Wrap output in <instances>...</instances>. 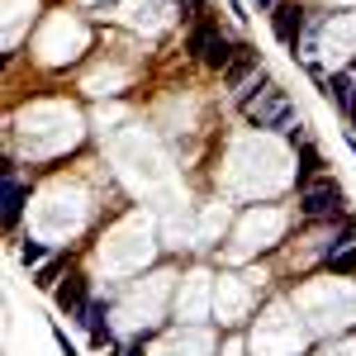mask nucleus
Returning <instances> with one entry per match:
<instances>
[{
    "label": "nucleus",
    "instance_id": "1a4fd4ad",
    "mask_svg": "<svg viewBox=\"0 0 356 356\" xmlns=\"http://www.w3.org/2000/svg\"><path fill=\"white\" fill-rule=\"evenodd\" d=\"M318 171H323V157H318V147H309V143H304V147H300V171H295V181H300V191H304V186H314V181H318Z\"/></svg>",
    "mask_w": 356,
    "mask_h": 356
},
{
    "label": "nucleus",
    "instance_id": "7ed1b4c3",
    "mask_svg": "<svg viewBox=\"0 0 356 356\" xmlns=\"http://www.w3.org/2000/svg\"><path fill=\"white\" fill-rule=\"evenodd\" d=\"M271 24H275V38L295 53V48H300V33H304V10L300 5H275Z\"/></svg>",
    "mask_w": 356,
    "mask_h": 356
},
{
    "label": "nucleus",
    "instance_id": "39448f33",
    "mask_svg": "<svg viewBox=\"0 0 356 356\" xmlns=\"http://www.w3.org/2000/svg\"><path fill=\"white\" fill-rule=\"evenodd\" d=\"M57 309H62V314H72V318L81 323V314L90 309V300H86V280H81V275H72V280H67V285L57 290Z\"/></svg>",
    "mask_w": 356,
    "mask_h": 356
},
{
    "label": "nucleus",
    "instance_id": "0eeeda50",
    "mask_svg": "<svg viewBox=\"0 0 356 356\" xmlns=\"http://www.w3.org/2000/svg\"><path fill=\"white\" fill-rule=\"evenodd\" d=\"M24 200H29V191L15 181V171L5 166V228H15V223H19V214H24Z\"/></svg>",
    "mask_w": 356,
    "mask_h": 356
},
{
    "label": "nucleus",
    "instance_id": "423d86ee",
    "mask_svg": "<svg viewBox=\"0 0 356 356\" xmlns=\"http://www.w3.org/2000/svg\"><path fill=\"white\" fill-rule=\"evenodd\" d=\"M81 323L90 328V342H95V347H110V352H119V342H114L110 323H105V304H90V309L81 314Z\"/></svg>",
    "mask_w": 356,
    "mask_h": 356
},
{
    "label": "nucleus",
    "instance_id": "f8f14e48",
    "mask_svg": "<svg viewBox=\"0 0 356 356\" xmlns=\"http://www.w3.org/2000/svg\"><path fill=\"white\" fill-rule=\"evenodd\" d=\"M62 266H67V257H53V261H43V266H38V285H43V290H53V285H57V271H62Z\"/></svg>",
    "mask_w": 356,
    "mask_h": 356
},
{
    "label": "nucleus",
    "instance_id": "f3484780",
    "mask_svg": "<svg viewBox=\"0 0 356 356\" xmlns=\"http://www.w3.org/2000/svg\"><path fill=\"white\" fill-rule=\"evenodd\" d=\"M119 356H143V342H134V347H129V352H119Z\"/></svg>",
    "mask_w": 356,
    "mask_h": 356
},
{
    "label": "nucleus",
    "instance_id": "a211bd4d",
    "mask_svg": "<svg viewBox=\"0 0 356 356\" xmlns=\"http://www.w3.org/2000/svg\"><path fill=\"white\" fill-rule=\"evenodd\" d=\"M352 157H356V138H352Z\"/></svg>",
    "mask_w": 356,
    "mask_h": 356
},
{
    "label": "nucleus",
    "instance_id": "9b49d317",
    "mask_svg": "<svg viewBox=\"0 0 356 356\" xmlns=\"http://www.w3.org/2000/svg\"><path fill=\"white\" fill-rule=\"evenodd\" d=\"M328 266H332V275H356V243L347 247V252H337Z\"/></svg>",
    "mask_w": 356,
    "mask_h": 356
},
{
    "label": "nucleus",
    "instance_id": "f03ea898",
    "mask_svg": "<svg viewBox=\"0 0 356 356\" xmlns=\"http://www.w3.org/2000/svg\"><path fill=\"white\" fill-rule=\"evenodd\" d=\"M342 186L332 181V176H318L314 186H304L300 191V209H304V219H328V214H342Z\"/></svg>",
    "mask_w": 356,
    "mask_h": 356
},
{
    "label": "nucleus",
    "instance_id": "9d476101",
    "mask_svg": "<svg viewBox=\"0 0 356 356\" xmlns=\"http://www.w3.org/2000/svg\"><path fill=\"white\" fill-rule=\"evenodd\" d=\"M323 95H328V100H337V105L347 110V100H352V81H347V72L328 76V81H323Z\"/></svg>",
    "mask_w": 356,
    "mask_h": 356
},
{
    "label": "nucleus",
    "instance_id": "4468645a",
    "mask_svg": "<svg viewBox=\"0 0 356 356\" xmlns=\"http://www.w3.org/2000/svg\"><path fill=\"white\" fill-rule=\"evenodd\" d=\"M19 257H24V266H43V247H38V243H24Z\"/></svg>",
    "mask_w": 356,
    "mask_h": 356
},
{
    "label": "nucleus",
    "instance_id": "20e7f679",
    "mask_svg": "<svg viewBox=\"0 0 356 356\" xmlns=\"http://www.w3.org/2000/svg\"><path fill=\"white\" fill-rule=\"evenodd\" d=\"M252 72H261V62H257V48L238 43V53H233L228 72H223V86H228V90H243V81L252 76Z\"/></svg>",
    "mask_w": 356,
    "mask_h": 356
},
{
    "label": "nucleus",
    "instance_id": "dca6fc26",
    "mask_svg": "<svg viewBox=\"0 0 356 356\" xmlns=\"http://www.w3.org/2000/svg\"><path fill=\"white\" fill-rule=\"evenodd\" d=\"M347 119H356V86H352V100H347Z\"/></svg>",
    "mask_w": 356,
    "mask_h": 356
},
{
    "label": "nucleus",
    "instance_id": "6ab92c4d",
    "mask_svg": "<svg viewBox=\"0 0 356 356\" xmlns=\"http://www.w3.org/2000/svg\"><path fill=\"white\" fill-rule=\"evenodd\" d=\"M257 5H271V0H257Z\"/></svg>",
    "mask_w": 356,
    "mask_h": 356
},
{
    "label": "nucleus",
    "instance_id": "ddd939ff",
    "mask_svg": "<svg viewBox=\"0 0 356 356\" xmlns=\"http://www.w3.org/2000/svg\"><path fill=\"white\" fill-rule=\"evenodd\" d=\"M214 33H219L214 24H200V29L191 33V53H195V57H204V48H209V38H214Z\"/></svg>",
    "mask_w": 356,
    "mask_h": 356
},
{
    "label": "nucleus",
    "instance_id": "2eb2a0df",
    "mask_svg": "<svg viewBox=\"0 0 356 356\" xmlns=\"http://www.w3.org/2000/svg\"><path fill=\"white\" fill-rule=\"evenodd\" d=\"M53 337H57V347H62V356H76V347L67 342V332H62V328H53Z\"/></svg>",
    "mask_w": 356,
    "mask_h": 356
},
{
    "label": "nucleus",
    "instance_id": "6e6552de",
    "mask_svg": "<svg viewBox=\"0 0 356 356\" xmlns=\"http://www.w3.org/2000/svg\"><path fill=\"white\" fill-rule=\"evenodd\" d=\"M233 53H238V48H233V43H228L223 33H214V38H209V48H204V57H200V62H204V67H214V72H228V62H233Z\"/></svg>",
    "mask_w": 356,
    "mask_h": 356
},
{
    "label": "nucleus",
    "instance_id": "f257e3e1",
    "mask_svg": "<svg viewBox=\"0 0 356 356\" xmlns=\"http://www.w3.org/2000/svg\"><path fill=\"white\" fill-rule=\"evenodd\" d=\"M238 105H243V114H247L252 129H271V134H280V129L295 124V105H290V95H285L266 72H257V81L243 86Z\"/></svg>",
    "mask_w": 356,
    "mask_h": 356
}]
</instances>
